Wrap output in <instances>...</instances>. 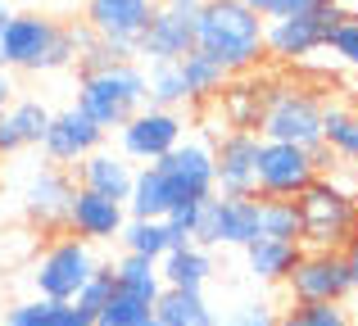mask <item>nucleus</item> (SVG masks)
<instances>
[{
  "label": "nucleus",
  "instance_id": "nucleus-13",
  "mask_svg": "<svg viewBox=\"0 0 358 326\" xmlns=\"http://www.w3.org/2000/svg\"><path fill=\"white\" fill-rule=\"evenodd\" d=\"M313 177H317L313 150H299V145H286V141H263V150H259V195H268V200H299Z\"/></svg>",
  "mask_w": 358,
  "mask_h": 326
},
{
  "label": "nucleus",
  "instance_id": "nucleus-21",
  "mask_svg": "<svg viewBox=\"0 0 358 326\" xmlns=\"http://www.w3.org/2000/svg\"><path fill=\"white\" fill-rule=\"evenodd\" d=\"M159 276H164V286H173V290H204L213 276V249L204 245H182V249H168L164 258H159Z\"/></svg>",
  "mask_w": 358,
  "mask_h": 326
},
{
  "label": "nucleus",
  "instance_id": "nucleus-46",
  "mask_svg": "<svg viewBox=\"0 0 358 326\" xmlns=\"http://www.w3.org/2000/svg\"><path fill=\"white\" fill-rule=\"evenodd\" d=\"M354 236H358V227H354Z\"/></svg>",
  "mask_w": 358,
  "mask_h": 326
},
{
  "label": "nucleus",
  "instance_id": "nucleus-12",
  "mask_svg": "<svg viewBox=\"0 0 358 326\" xmlns=\"http://www.w3.org/2000/svg\"><path fill=\"white\" fill-rule=\"evenodd\" d=\"M155 168L164 172L168 191H173V204L218 195V177H213V145L200 141V136H182V145L168 150Z\"/></svg>",
  "mask_w": 358,
  "mask_h": 326
},
{
  "label": "nucleus",
  "instance_id": "nucleus-9",
  "mask_svg": "<svg viewBox=\"0 0 358 326\" xmlns=\"http://www.w3.org/2000/svg\"><path fill=\"white\" fill-rule=\"evenodd\" d=\"M204 0H159L145 36L136 45V59L145 64H177L182 54L195 50V23H200Z\"/></svg>",
  "mask_w": 358,
  "mask_h": 326
},
{
  "label": "nucleus",
  "instance_id": "nucleus-47",
  "mask_svg": "<svg viewBox=\"0 0 358 326\" xmlns=\"http://www.w3.org/2000/svg\"><path fill=\"white\" fill-rule=\"evenodd\" d=\"M354 326H358V322H354Z\"/></svg>",
  "mask_w": 358,
  "mask_h": 326
},
{
  "label": "nucleus",
  "instance_id": "nucleus-23",
  "mask_svg": "<svg viewBox=\"0 0 358 326\" xmlns=\"http://www.w3.org/2000/svg\"><path fill=\"white\" fill-rule=\"evenodd\" d=\"M322 145L341 163H358V105L327 100L322 105Z\"/></svg>",
  "mask_w": 358,
  "mask_h": 326
},
{
  "label": "nucleus",
  "instance_id": "nucleus-25",
  "mask_svg": "<svg viewBox=\"0 0 358 326\" xmlns=\"http://www.w3.org/2000/svg\"><path fill=\"white\" fill-rule=\"evenodd\" d=\"M263 96H268V87H245V82L231 77V82H227V91H222V96L213 100V109L222 114L227 132H259Z\"/></svg>",
  "mask_w": 358,
  "mask_h": 326
},
{
  "label": "nucleus",
  "instance_id": "nucleus-33",
  "mask_svg": "<svg viewBox=\"0 0 358 326\" xmlns=\"http://www.w3.org/2000/svg\"><path fill=\"white\" fill-rule=\"evenodd\" d=\"M200 209H204V200H182V204H173L168 209V231H173V249H182V245H191L195 240V227H200Z\"/></svg>",
  "mask_w": 358,
  "mask_h": 326
},
{
  "label": "nucleus",
  "instance_id": "nucleus-14",
  "mask_svg": "<svg viewBox=\"0 0 358 326\" xmlns=\"http://www.w3.org/2000/svg\"><path fill=\"white\" fill-rule=\"evenodd\" d=\"M73 195H78V177H69L59 163H41L23 181V213L41 231H59V227H69Z\"/></svg>",
  "mask_w": 358,
  "mask_h": 326
},
{
  "label": "nucleus",
  "instance_id": "nucleus-4",
  "mask_svg": "<svg viewBox=\"0 0 358 326\" xmlns=\"http://www.w3.org/2000/svg\"><path fill=\"white\" fill-rule=\"evenodd\" d=\"M141 105H145V68H141V59L114 64V68H91L78 77V109L105 132H118Z\"/></svg>",
  "mask_w": 358,
  "mask_h": 326
},
{
  "label": "nucleus",
  "instance_id": "nucleus-26",
  "mask_svg": "<svg viewBox=\"0 0 358 326\" xmlns=\"http://www.w3.org/2000/svg\"><path fill=\"white\" fill-rule=\"evenodd\" d=\"M118 245H122V254H141V258H155L159 263L173 249V231H168L164 218H127Z\"/></svg>",
  "mask_w": 358,
  "mask_h": 326
},
{
  "label": "nucleus",
  "instance_id": "nucleus-10",
  "mask_svg": "<svg viewBox=\"0 0 358 326\" xmlns=\"http://www.w3.org/2000/svg\"><path fill=\"white\" fill-rule=\"evenodd\" d=\"M259 240V195H209L200 209V227H195V245L204 249H245Z\"/></svg>",
  "mask_w": 358,
  "mask_h": 326
},
{
  "label": "nucleus",
  "instance_id": "nucleus-22",
  "mask_svg": "<svg viewBox=\"0 0 358 326\" xmlns=\"http://www.w3.org/2000/svg\"><path fill=\"white\" fill-rule=\"evenodd\" d=\"M177 68H182V87H186V105H213V100L227 91L231 73L222 68L213 54L204 50H191L177 59Z\"/></svg>",
  "mask_w": 358,
  "mask_h": 326
},
{
  "label": "nucleus",
  "instance_id": "nucleus-11",
  "mask_svg": "<svg viewBox=\"0 0 358 326\" xmlns=\"http://www.w3.org/2000/svg\"><path fill=\"white\" fill-rule=\"evenodd\" d=\"M186 136V118L177 109H159V105H141L127 123L118 127V150L131 163H159L168 150H177Z\"/></svg>",
  "mask_w": 358,
  "mask_h": 326
},
{
  "label": "nucleus",
  "instance_id": "nucleus-24",
  "mask_svg": "<svg viewBox=\"0 0 358 326\" xmlns=\"http://www.w3.org/2000/svg\"><path fill=\"white\" fill-rule=\"evenodd\" d=\"M155 322L159 326H218V313L209 309L204 290H173V286H164V295L155 299Z\"/></svg>",
  "mask_w": 358,
  "mask_h": 326
},
{
  "label": "nucleus",
  "instance_id": "nucleus-39",
  "mask_svg": "<svg viewBox=\"0 0 358 326\" xmlns=\"http://www.w3.org/2000/svg\"><path fill=\"white\" fill-rule=\"evenodd\" d=\"M55 326H96V313H87L82 304H55Z\"/></svg>",
  "mask_w": 358,
  "mask_h": 326
},
{
  "label": "nucleus",
  "instance_id": "nucleus-30",
  "mask_svg": "<svg viewBox=\"0 0 358 326\" xmlns=\"http://www.w3.org/2000/svg\"><path fill=\"white\" fill-rule=\"evenodd\" d=\"M5 118H9V127L18 132L23 150H27V145H41V141H45V127H50V109H45L41 100H14V105L5 109Z\"/></svg>",
  "mask_w": 358,
  "mask_h": 326
},
{
  "label": "nucleus",
  "instance_id": "nucleus-36",
  "mask_svg": "<svg viewBox=\"0 0 358 326\" xmlns=\"http://www.w3.org/2000/svg\"><path fill=\"white\" fill-rule=\"evenodd\" d=\"M245 5H250L254 14L263 18V23H277V18H295V14H308V9H317L322 0H245Z\"/></svg>",
  "mask_w": 358,
  "mask_h": 326
},
{
  "label": "nucleus",
  "instance_id": "nucleus-3",
  "mask_svg": "<svg viewBox=\"0 0 358 326\" xmlns=\"http://www.w3.org/2000/svg\"><path fill=\"white\" fill-rule=\"evenodd\" d=\"M299 245L304 249H341L354 240V227H358V195L350 191L345 181H336L331 172H317L308 181V191L299 195Z\"/></svg>",
  "mask_w": 358,
  "mask_h": 326
},
{
  "label": "nucleus",
  "instance_id": "nucleus-6",
  "mask_svg": "<svg viewBox=\"0 0 358 326\" xmlns=\"http://www.w3.org/2000/svg\"><path fill=\"white\" fill-rule=\"evenodd\" d=\"M286 295H290V309L345 304V299H354V272L341 249H304L295 272L286 276Z\"/></svg>",
  "mask_w": 358,
  "mask_h": 326
},
{
  "label": "nucleus",
  "instance_id": "nucleus-37",
  "mask_svg": "<svg viewBox=\"0 0 358 326\" xmlns=\"http://www.w3.org/2000/svg\"><path fill=\"white\" fill-rule=\"evenodd\" d=\"M295 313H299V326H354L341 304H304Z\"/></svg>",
  "mask_w": 358,
  "mask_h": 326
},
{
  "label": "nucleus",
  "instance_id": "nucleus-8",
  "mask_svg": "<svg viewBox=\"0 0 358 326\" xmlns=\"http://www.w3.org/2000/svg\"><path fill=\"white\" fill-rule=\"evenodd\" d=\"M341 18H345V9L336 5V0H322V5L308 9V14L268 23V36H263L268 59H277V64H304L308 54L327 50V36H331V27L341 23Z\"/></svg>",
  "mask_w": 358,
  "mask_h": 326
},
{
  "label": "nucleus",
  "instance_id": "nucleus-38",
  "mask_svg": "<svg viewBox=\"0 0 358 326\" xmlns=\"http://www.w3.org/2000/svg\"><path fill=\"white\" fill-rule=\"evenodd\" d=\"M218 326H277V309L263 304V299H250V304H241V309L231 313L227 322H218Z\"/></svg>",
  "mask_w": 358,
  "mask_h": 326
},
{
  "label": "nucleus",
  "instance_id": "nucleus-34",
  "mask_svg": "<svg viewBox=\"0 0 358 326\" xmlns=\"http://www.w3.org/2000/svg\"><path fill=\"white\" fill-rule=\"evenodd\" d=\"M327 50H331L336 59L345 64V68L358 73V14H345L341 23L331 27V36H327Z\"/></svg>",
  "mask_w": 358,
  "mask_h": 326
},
{
  "label": "nucleus",
  "instance_id": "nucleus-20",
  "mask_svg": "<svg viewBox=\"0 0 358 326\" xmlns=\"http://www.w3.org/2000/svg\"><path fill=\"white\" fill-rule=\"evenodd\" d=\"M299 254H304V245H295V240H250L245 245V263H250V276L263 286H286V276L295 272Z\"/></svg>",
  "mask_w": 358,
  "mask_h": 326
},
{
  "label": "nucleus",
  "instance_id": "nucleus-28",
  "mask_svg": "<svg viewBox=\"0 0 358 326\" xmlns=\"http://www.w3.org/2000/svg\"><path fill=\"white\" fill-rule=\"evenodd\" d=\"M299 231H304V222H299V204L295 200H268V195H259V236L295 240L299 245Z\"/></svg>",
  "mask_w": 358,
  "mask_h": 326
},
{
  "label": "nucleus",
  "instance_id": "nucleus-18",
  "mask_svg": "<svg viewBox=\"0 0 358 326\" xmlns=\"http://www.w3.org/2000/svg\"><path fill=\"white\" fill-rule=\"evenodd\" d=\"M122 227H127V204L78 186V195L69 204V231L73 236H82L87 245H105V240L122 236Z\"/></svg>",
  "mask_w": 358,
  "mask_h": 326
},
{
  "label": "nucleus",
  "instance_id": "nucleus-5",
  "mask_svg": "<svg viewBox=\"0 0 358 326\" xmlns=\"http://www.w3.org/2000/svg\"><path fill=\"white\" fill-rule=\"evenodd\" d=\"M322 105L313 87L299 82H272L263 96V114H259V136L263 141H286L299 150H317L322 145Z\"/></svg>",
  "mask_w": 358,
  "mask_h": 326
},
{
  "label": "nucleus",
  "instance_id": "nucleus-35",
  "mask_svg": "<svg viewBox=\"0 0 358 326\" xmlns=\"http://www.w3.org/2000/svg\"><path fill=\"white\" fill-rule=\"evenodd\" d=\"M0 326H55V304L41 299V295H36V299H23L5 313Z\"/></svg>",
  "mask_w": 358,
  "mask_h": 326
},
{
  "label": "nucleus",
  "instance_id": "nucleus-40",
  "mask_svg": "<svg viewBox=\"0 0 358 326\" xmlns=\"http://www.w3.org/2000/svg\"><path fill=\"white\" fill-rule=\"evenodd\" d=\"M18 100V82H14V73L5 68V64H0V114H5L9 105H14Z\"/></svg>",
  "mask_w": 358,
  "mask_h": 326
},
{
  "label": "nucleus",
  "instance_id": "nucleus-27",
  "mask_svg": "<svg viewBox=\"0 0 358 326\" xmlns=\"http://www.w3.org/2000/svg\"><path fill=\"white\" fill-rule=\"evenodd\" d=\"M114 276H118V290L136 295L155 309V299L164 295V276H159V263L155 258H141V254H122L114 263Z\"/></svg>",
  "mask_w": 358,
  "mask_h": 326
},
{
  "label": "nucleus",
  "instance_id": "nucleus-1",
  "mask_svg": "<svg viewBox=\"0 0 358 326\" xmlns=\"http://www.w3.org/2000/svg\"><path fill=\"white\" fill-rule=\"evenodd\" d=\"M268 23L254 14L245 0H204L200 5V23H195V50L213 54L231 77L259 68L268 59Z\"/></svg>",
  "mask_w": 358,
  "mask_h": 326
},
{
  "label": "nucleus",
  "instance_id": "nucleus-17",
  "mask_svg": "<svg viewBox=\"0 0 358 326\" xmlns=\"http://www.w3.org/2000/svg\"><path fill=\"white\" fill-rule=\"evenodd\" d=\"M105 136H109L105 127H96L78 105H73V109H59V114H50V127H45L41 150H45V159H50V163L78 168L91 150H100V145H105Z\"/></svg>",
  "mask_w": 358,
  "mask_h": 326
},
{
  "label": "nucleus",
  "instance_id": "nucleus-32",
  "mask_svg": "<svg viewBox=\"0 0 358 326\" xmlns=\"http://www.w3.org/2000/svg\"><path fill=\"white\" fill-rule=\"evenodd\" d=\"M118 290V276H114V263H96V272L87 276V286L78 290V299L73 304H82L87 313H100L109 304V295Z\"/></svg>",
  "mask_w": 358,
  "mask_h": 326
},
{
  "label": "nucleus",
  "instance_id": "nucleus-43",
  "mask_svg": "<svg viewBox=\"0 0 358 326\" xmlns=\"http://www.w3.org/2000/svg\"><path fill=\"white\" fill-rule=\"evenodd\" d=\"M350 263V272H354V299H358V258H345Z\"/></svg>",
  "mask_w": 358,
  "mask_h": 326
},
{
  "label": "nucleus",
  "instance_id": "nucleus-15",
  "mask_svg": "<svg viewBox=\"0 0 358 326\" xmlns=\"http://www.w3.org/2000/svg\"><path fill=\"white\" fill-rule=\"evenodd\" d=\"M259 132H218V141H213L218 195H259Z\"/></svg>",
  "mask_w": 358,
  "mask_h": 326
},
{
  "label": "nucleus",
  "instance_id": "nucleus-19",
  "mask_svg": "<svg viewBox=\"0 0 358 326\" xmlns=\"http://www.w3.org/2000/svg\"><path fill=\"white\" fill-rule=\"evenodd\" d=\"M73 177H78L82 191H96V195H109V200H122V204H127L131 177H136V163H131L122 150L100 145V150H91L87 159L73 168Z\"/></svg>",
  "mask_w": 358,
  "mask_h": 326
},
{
  "label": "nucleus",
  "instance_id": "nucleus-2",
  "mask_svg": "<svg viewBox=\"0 0 358 326\" xmlns=\"http://www.w3.org/2000/svg\"><path fill=\"white\" fill-rule=\"evenodd\" d=\"M0 64L9 73H59L78 64V32L50 14L18 9L0 32Z\"/></svg>",
  "mask_w": 358,
  "mask_h": 326
},
{
  "label": "nucleus",
  "instance_id": "nucleus-45",
  "mask_svg": "<svg viewBox=\"0 0 358 326\" xmlns=\"http://www.w3.org/2000/svg\"><path fill=\"white\" fill-rule=\"evenodd\" d=\"M141 326H159V322H155V318H150V322H141Z\"/></svg>",
  "mask_w": 358,
  "mask_h": 326
},
{
  "label": "nucleus",
  "instance_id": "nucleus-16",
  "mask_svg": "<svg viewBox=\"0 0 358 326\" xmlns=\"http://www.w3.org/2000/svg\"><path fill=\"white\" fill-rule=\"evenodd\" d=\"M155 9H159V0H82V23L96 36H105V41L136 50Z\"/></svg>",
  "mask_w": 358,
  "mask_h": 326
},
{
  "label": "nucleus",
  "instance_id": "nucleus-7",
  "mask_svg": "<svg viewBox=\"0 0 358 326\" xmlns=\"http://www.w3.org/2000/svg\"><path fill=\"white\" fill-rule=\"evenodd\" d=\"M91 272H96V254H91V245L69 231V236L50 240V245H45V254L36 258L32 286H36V295H41V299L69 304V299H78V290L87 286Z\"/></svg>",
  "mask_w": 358,
  "mask_h": 326
},
{
  "label": "nucleus",
  "instance_id": "nucleus-44",
  "mask_svg": "<svg viewBox=\"0 0 358 326\" xmlns=\"http://www.w3.org/2000/svg\"><path fill=\"white\" fill-rule=\"evenodd\" d=\"M55 5H82V0H55Z\"/></svg>",
  "mask_w": 358,
  "mask_h": 326
},
{
  "label": "nucleus",
  "instance_id": "nucleus-29",
  "mask_svg": "<svg viewBox=\"0 0 358 326\" xmlns=\"http://www.w3.org/2000/svg\"><path fill=\"white\" fill-rule=\"evenodd\" d=\"M145 105H159V109L186 105V87H182L177 64H145Z\"/></svg>",
  "mask_w": 358,
  "mask_h": 326
},
{
  "label": "nucleus",
  "instance_id": "nucleus-42",
  "mask_svg": "<svg viewBox=\"0 0 358 326\" xmlns=\"http://www.w3.org/2000/svg\"><path fill=\"white\" fill-rule=\"evenodd\" d=\"M277 326H299V313H295V309H290V313H281Z\"/></svg>",
  "mask_w": 358,
  "mask_h": 326
},
{
  "label": "nucleus",
  "instance_id": "nucleus-41",
  "mask_svg": "<svg viewBox=\"0 0 358 326\" xmlns=\"http://www.w3.org/2000/svg\"><path fill=\"white\" fill-rule=\"evenodd\" d=\"M14 14H18V9H14V0H0V32H5V23H9Z\"/></svg>",
  "mask_w": 358,
  "mask_h": 326
},
{
  "label": "nucleus",
  "instance_id": "nucleus-31",
  "mask_svg": "<svg viewBox=\"0 0 358 326\" xmlns=\"http://www.w3.org/2000/svg\"><path fill=\"white\" fill-rule=\"evenodd\" d=\"M150 318H155V309H150L145 299H136V295H127V290H114L109 304L96 313V326H141Z\"/></svg>",
  "mask_w": 358,
  "mask_h": 326
}]
</instances>
